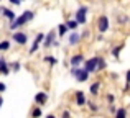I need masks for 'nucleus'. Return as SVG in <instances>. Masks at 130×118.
I'll list each match as a JSON object with an SVG mask.
<instances>
[{
  "label": "nucleus",
  "mask_w": 130,
  "mask_h": 118,
  "mask_svg": "<svg viewBox=\"0 0 130 118\" xmlns=\"http://www.w3.org/2000/svg\"><path fill=\"white\" fill-rule=\"evenodd\" d=\"M33 18H35V12H31V10H25L20 16H17L13 21H10V30L15 31V30L22 28L23 25H26L28 21H31Z\"/></svg>",
  "instance_id": "nucleus-1"
},
{
  "label": "nucleus",
  "mask_w": 130,
  "mask_h": 118,
  "mask_svg": "<svg viewBox=\"0 0 130 118\" xmlns=\"http://www.w3.org/2000/svg\"><path fill=\"white\" fill-rule=\"evenodd\" d=\"M71 74L76 77L77 82H86L87 77H89V72H87V70L84 69V67L81 69V67H77V66H73V67H71Z\"/></svg>",
  "instance_id": "nucleus-2"
},
{
  "label": "nucleus",
  "mask_w": 130,
  "mask_h": 118,
  "mask_svg": "<svg viewBox=\"0 0 130 118\" xmlns=\"http://www.w3.org/2000/svg\"><path fill=\"white\" fill-rule=\"evenodd\" d=\"M87 12H89V8H87L86 5L79 7V8L76 10V16H74V18L77 20V23H79V25H84V23H86V20H87Z\"/></svg>",
  "instance_id": "nucleus-3"
},
{
  "label": "nucleus",
  "mask_w": 130,
  "mask_h": 118,
  "mask_svg": "<svg viewBox=\"0 0 130 118\" xmlns=\"http://www.w3.org/2000/svg\"><path fill=\"white\" fill-rule=\"evenodd\" d=\"M12 39L17 43V44H20V46H23V44H26L28 43V35L26 33H23V31H13V35H12Z\"/></svg>",
  "instance_id": "nucleus-4"
},
{
  "label": "nucleus",
  "mask_w": 130,
  "mask_h": 118,
  "mask_svg": "<svg viewBox=\"0 0 130 118\" xmlns=\"http://www.w3.org/2000/svg\"><path fill=\"white\" fill-rule=\"evenodd\" d=\"M97 64H99V56H94V58H91L89 61L84 62V69H86L89 74H92V72L97 70Z\"/></svg>",
  "instance_id": "nucleus-5"
},
{
  "label": "nucleus",
  "mask_w": 130,
  "mask_h": 118,
  "mask_svg": "<svg viewBox=\"0 0 130 118\" xmlns=\"http://www.w3.org/2000/svg\"><path fill=\"white\" fill-rule=\"evenodd\" d=\"M97 30L101 33H105L109 30V16L107 15H101L97 18Z\"/></svg>",
  "instance_id": "nucleus-6"
},
{
  "label": "nucleus",
  "mask_w": 130,
  "mask_h": 118,
  "mask_svg": "<svg viewBox=\"0 0 130 118\" xmlns=\"http://www.w3.org/2000/svg\"><path fill=\"white\" fill-rule=\"evenodd\" d=\"M44 33H38L36 35V38H35V41H33V44H31V48H30V54H35L36 51H38V48H40V44L43 43V39H44Z\"/></svg>",
  "instance_id": "nucleus-7"
},
{
  "label": "nucleus",
  "mask_w": 130,
  "mask_h": 118,
  "mask_svg": "<svg viewBox=\"0 0 130 118\" xmlns=\"http://www.w3.org/2000/svg\"><path fill=\"white\" fill-rule=\"evenodd\" d=\"M54 39H56V31H54V30H51V31L48 33L46 36H44L43 46H44V48H50V46H53V44H54Z\"/></svg>",
  "instance_id": "nucleus-8"
},
{
  "label": "nucleus",
  "mask_w": 130,
  "mask_h": 118,
  "mask_svg": "<svg viewBox=\"0 0 130 118\" xmlns=\"http://www.w3.org/2000/svg\"><path fill=\"white\" fill-rule=\"evenodd\" d=\"M46 102H48V93H46V92H38V93L35 95V103H36V105L43 107Z\"/></svg>",
  "instance_id": "nucleus-9"
},
{
  "label": "nucleus",
  "mask_w": 130,
  "mask_h": 118,
  "mask_svg": "<svg viewBox=\"0 0 130 118\" xmlns=\"http://www.w3.org/2000/svg\"><path fill=\"white\" fill-rule=\"evenodd\" d=\"M74 99H76V105L77 107H84L86 105V95H84V92L83 90H77L76 92V95H74Z\"/></svg>",
  "instance_id": "nucleus-10"
},
{
  "label": "nucleus",
  "mask_w": 130,
  "mask_h": 118,
  "mask_svg": "<svg viewBox=\"0 0 130 118\" xmlns=\"http://www.w3.org/2000/svg\"><path fill=\"white\" fill-rule=\"evenodd\" d=\"M2 15L5 16L8 21H13V20L17 18V15H15V12L13 10H10V8H7V7H2Z\"/></svg>",
  "instance_id": "nucleus-11"
},
{
  "label": "nucleus",
  "mask_w": 130,
  "mask_h": 118,
  "mask_svg": "<svg viewBox=\"0 0 130 118\" xmlns=\"http://www.w3.org/2000/svg\"><path fill=\"white\" fill-rule=\"evenodd\" d=\"M69 62H71V66H79V64L84 62V56L83 54H74V56H71Z\"/></svg>",
  "instance_id": "nucleus-12"
},
{
  "label": "nucleus",
  "mask_w": 130,
  "mask_h": 118,
  "mask_svg": "<svg viewBox=\"0 0 130 118\" xmlns=\"http://www.w3.org/2000/svg\"><path fill=\"white\" fill-rule=\"evenodd\" d=\"M79 41H81V35H79V33H73V35L69 36V41H68V43H69L71 46H74V44H77Z\"/></svg>",
  "instance_id": "nucleus-13"
},
{
  "label": "nucleus",
  "mask_w": 130,
  "mask_h": 118,
  "mask_svg": "<svg viewBox=\"0 0 130 118\" xmlns=\"http://www.w3.org/2000/svg\"><path fill=\"white\" fill-rule=\"evenodd\" d=\"M124 48H125L124 43H122V44H119V46H115V48L112 49V56H114L115 59H119V58H120V51H122Z\"/></svg>",
  "instance_id": "nucleus-14"
},
{
  "label": "nucleus",
  "mask_w": 130,
  "mask_h": 118,
  "mask_svg": "<svg viewBox=\"0 0 130 118\" xmlns=\"http://www.w3.org/2000/svg\"><path fill=\"white\" fill-rule=\"evenodd\" d=\"M99 89H101V82H94L91 85V89H89V92H91L92 95H97V93H99Z\"/></svg>",
  "instance_id": "nucleus-15"
},
{
  "label": "nucleus",
  "mask_w": 130,
  "mask_h": 118,
  "mask_svg": "<svg viewBox=\"0 0 130 118\" xmlns=\"http://www.w3.org/2000/svg\"><path fill=\"white\" fill-rule=\"evenodd\" d=\"M10 46H12V43L8 39H3V41H0V51H8Z\"/></svg>",
  "instance_id": "nucleus-16"
},
{
  "label": "nucleus",
  "mask_w": 130,
  "mask_h": 118,
  "mask_svg": "<svg viewBox=\"0 0 130 118\" xmlns=\"http://www.w3.org/2000/svg\"><path fill=\"white\" fill-rule=\"evenodd\" d=\"M68 30H69V28H68V25H66V23H61V25L58 26V35H59V36H64Z\"/></svg>",
  "instance_id": "nucleus-17"
},
{
  "label": "nucleus",
  "mask_w": 130,
  "mask_h": 118,
  "mask_svg": "<svg viewBox=\"0 0 130 118\" xmlns=\"http://www.w3.org/2000/svg\"><path fill=\"white\" fill-rule=\"evenodd\" d=\"M66 25H68V28H69V30H76L77 26H79V23H77V20L74 18V20H68Z\"/></svg>",
  "instance_id": "nucleus-18"
},
{
  "label": "nucleus",
  "mask_w": 130,
  "mask_h": 118,
  "mask_svg": "<svg viewBox=\"0 0 130 118\" xmlns=\"http://www.w3.org/2000/svg\"><path fill=\"white\" fill-rule=\"evenodd\" d=\"M10 64H2V66H0V74H3V76H8L10 74Z\"/></svg>",
  "instance_id": "nucleus-19"
},
{
  "label": "nucleus",
  "mask_w": 130,
  "mask_h": 118,
  "mask_svg": "<svg viewBox=\"0 0 130 118\" xmlns=\"http://www.w3.org/2000/svg\"><path fill=\"white\" fill-rule=\"evenodd\" d=\"M107 67V62H105L104 58H99V64H97V70H104Z\"/></svg>",
  "instance_id": "nucleus-20"
},
{
  "label": "nucleus",
  "mask_w": 130,
  "mask_h": 118,
  "mask_svg": "<svg viewBox=\"0 0 130 118\" xmlns=\"http://www.w3.org/2000/svg\"><path fill=\"white\" fill-rule=\"evenodd\" d=\"M44 62H50L51 66H56V64H58V59L53 58V56H44Z\"/></svg>",
  "instance_id": "nucleus-21"
},
{
  "label": "nucleus",
  "mask_w": 130,
  "mask_h": 118,
  "mask_svg": "<svg viewBox=\"0 0 130 118\" xmlns=\"http://www.w3.org/2000/svg\"><path fill=\"white\" fill-rule=\"evenodd\" d=\"M115 116H119V118L127 116V110H125V108H117V110H115Z\"/></svg>",
  "instance_id": "nucleus-22"
},
{
  "label": "nucleus",
  "mask_w": 130,
  "mask_h": 118,
  "mask_svg": "<svg viewBox=\"0 0 130 118\" xmlns=\"http://www.w3.org/2000/svg\"><path fill=\"white\" fill-rule=\"evenodd\" d=\"M20 67H22V66H20V62H18V61H15V62H10V69H12L13 72H18V70H20Z\"/></svg>",
  "instance_id": "nucleus-23"
},
{
  "label": "nucleus",
  "mask_w": 130,
  "mask_h": 118,
  "mask_svg": "<svg viewBox=\"0 0 130 118\" xmlns=\"http://www.w3.org/2000/svg\"><path fill=\"white\" fill-rule=\"evenodd\" d=\"M31 116H41V108H40V105L31 110Z\"/></svg>",
  "instance_id": "nucleus-24"
},
{
  "label": "nucleus",
  "mask_w": 130,
  "mask_h": 118,
  "mask_svg": "<svg viewBox=\"0 0 130 118\" xmlns=\"http://www.w3.org/2000/svg\"><path fill=\"white\" fill-rule=\"evenodd\" d=\"M86 105H89V108H91V110H92V112H97V110H99V107H97V105H95V103H94V102H89V103H86Z\"/></svg>",
  "instance_id": "nucleus-25"
},
{
  "label": "nucleus",
  "mask_w": 130,
  "mask_h": 118,
  "mask_svg": "<svg viewBox=\"0 0 130 118\" xmlns=\"http://www.w3.org/2000/svg\"><path fill=\"white\" fill-rule=\"evenodd\" d=\"M114 100H115V97L112 95V93H109V95H107V102L109 103H114Z\"/></svg>",
  "instance_id": "nucleus-26"
},
{
  "label": "nucleus",
  "mask_w": 130,
  "mask_h": 118,
  "mask_svg": "<svg viewBox=\"0 0 130 118\" xmlns=\"http://www.w3.org/2000/svg\"><path fill=\"white\" fill-rule=\"evenodd\" d=\"M10 3H12V5H20V3L23 2V0H8Z\"/></svg>",
  "instance_id": "nucleus-27"
},
{
  "label": "nucleus",
  "mask_w": 130,
  "mask_h": 118,
  "mask_svg": "<svg viewBox=\"0 0 130 118\" xmlns=\"http://www.w3.org/2000/svg\"><path fill=\"white\" fill-rule=\"evenodd\" d=\"M5 90H7V85H5L3 82H0V93H2V92H5Z\"/></svg>",
  "instance_id": "nucleus-28"
},
{
  "label": "nucleus",
  "mask_w": 130,
  "mask_h": 118,
  "mask_svg": "<svg viewBox=\"0 0 130 118\" xmlns=\"http://www.w3.org/2000/svg\"><path fill=\"white\" fill-rule=\"evenodd\" d=\"M125 82L130 84V70H127V74H125Z\"/></svg>",
  "instance_id": "nucleus-29"
},
{
  "label": "nucleus",
  "mask_w": 130,
  "mask_h": 118,
  "mask_svg": "<svg viewBox=\"0 0 130 118\" xmlns=\"http://www.w3.org/2000/svg\"><path fill=\"white\" fill-rule=\"evenodd\" d=\"M2 64H8V62H7V61H5V59H3V58H2V56H0V66H2Z\"/></svg>",
  "instance_id": "nucleus-30"
},
{
  "label": "nucleus",
  "mask_w": 130,
  "mask_h": 118,
  "mask_svg": "<svg viewBox=\"0 0 130 118\" xmlns=\"http://www.w3.org/2000/svg\"><path fill=\"white\" fill-rule=\"evenodd\" d=\"M109 110H110L112 113H115V110H117V108H115V107H114V105H112V103H110V108H109Z\"/></svg>",
  "instance_id": "nucleus-31"
},
{
  "label": "nucleus",
  "mask_w": 130,
  "mask_h": 118,
  "mask_svg": "<svg viewBox=\"0 0 130 118\" xmlns=\"http://www.w3.org/2000/svg\"><path fill=\"white\" fill-rule=\"evenodd\" d=\"M2 105H3V97L0 95V108H2Z\"/></svg>",
  "instance_id": "nucleus-32"
},
{
  "label": "nucleus",
  "mask_w": 130,
  "mask_h": 118,
  "mask_svg": "<svg viewBox=\"0 0 130 118\" xmlns=\"http://www.w3.org/2000/svg\"><path fill=\"white\" fill-rule=\"evenodd\" d=\"M0 13H2V7H0Z\"/></svg>",
  "instance_id": "nucleus-33"
},
{
  "label": "nucleus",
  "mask_w": 130,
  "mask_h": 118,
  "mask_svg": "<svg viewBox=\"0 0 130 118\" xmlns=\"http://www.w3.org/2000/svg\"><path fill=\"white\" fill-rule=\"evenodd\" d=\"M0 2H2V0H0Z\"/></svg>",
  "instance_id": "nucleus-34"
}]
</instances>
